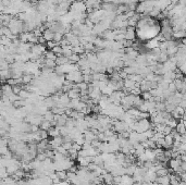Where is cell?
Masks as SVG:
<instances>
[{
	"mask_svg": "<svg viewBox=\"0 0 186 185\" xmlns=\"http://www.w3.org/2000/svg\"><path fill=\"white\" fill-rule=\"evenodd\" d=\"M50 143L54 146V148H57L59 146H62L64 143V139L62 136H57V137H52V139L50 141Z\"/></svg>",
	"mask_w": 186,
	"mask_h": 185,
	"instance_id": "1",
	"label": "cell"
},
{
	"mask_svg": "<svg viewBox=\"0 0 186 185\" xmlns=\"http://www.w3.org/2000/svg\"><path fill=\"white\" fill-rule=\"evenodd\" d=\"M175 131L177 132L179 134H181V135H184L186 133V127H185V124H184V122H183V119L177 123V125H176V127H175Z\"/></svg>",
	"mask_w": 186,
	"mask_h": 185,
	"instance_id": "2",
	"label": "cell"
},
{
	"mask_svg": "<svg viewBox=\"0 0 186 185\" xmlns=\"http://www.w3.org/2000/svg\"><path fill=\"white\" fill-rule=\"evenodd\" d=\"M156 182H158L161 185H170V175L166 176H158Z\"/></svg>",
	"mask_w": 186,
	"mask_h": 185,
	"instance_id": "3",
	"label": "cell"
},
{
	"mask_svg": "<svg viewBox=\"0 0 186 185\" xmlns=\"http://www.w3.org/2000/svg\"><path fill=\"white\" fill-rule=\"evenodd\" d=\"M103 176V181H105V183H107V184H113V179H114V175H113L111 172H107ZM114 185V184H113Z\"/></svg>",
	"mask_w": 186,
	"mask_h": 185,
	"instance_id": "4",
	"label": "cell"
},
{
	"mask_svg": "<svg viewBox=\"0 0 186 185\" xmlns=\"http://www.w3.org/2000/svg\"><path fill=\"white\" fill-rule=\"evenodd\" d=\"M56 174L61 181H65L68 180V172L65 170H60V171H56Z\"/></svg>",
	"mask_w": 186,
	"mask_h": 185,
	"instance_id": "5",
	"label": "cell"
},
{
	"mask_svg": "<svg viewBox=\"0 0 186 185\" xmlns=\"http://www.w3.org/2000/svg\"><path fill=\"white\" fill-rule=\"evenodd\" d=\"M177 123H179V122H177V119H175V118H173V117H172L171 119H169V120H168V121L166 122V125H169L170 127H172L173 130H174V129L176 127V125H177Z\"/></svg>",
	"mask_w": 186,
	"mask_h": 185,
	"instance_id": "6",
	"label": "cell"
},
{
	"mask_svg": "<svg viewBox=\"0 0 186 185\" xmlns=\"http://www.w3.org/2000/svg\"><path fill=\"white\" fill-rule=\"evenodd\" d=\"M45 58L46 59H50V60H57V58H58V56L54 54L52 50H49V51H46L45 52Z\"/></svg>",
	"mask_w": 186,
	"mask_h": 185,
	"instance_id": "7",
	"label": "cell"
},
{
	"mask_svg": "<svg viewBox=\"0 0 186 185\" xmlns=\"http://www.w3.org/2000/svg\"><path fill=\"white\" fill-rule=\"evenodd\" d=\"M44 119L46 120V121H49V122H51V121H54V113L51 110H48V111L46 112L44 114Z\"/></svg>",
	"mask_w": 186,
	"mask_h": 185,
	"instance_id": "8",
	"label": "cell"
},
{
	"mask_svg": "<svg viewBox=\"0 0 186 185\" xmlns=\"http://www.w3.org/2000/svg\"><path fill=\"white\" fill-rule=\"evenodd\" d=\"M51 127H52V125H51V122L46 121V120L40 124V129H41V130H45V131H49Z\"/></svg>",
	"mask_w": 186,
	"mask_h": 185,
	"instance_id": "9",
	"label": "cell"
},
{
	"mask_svg": "<svg viewBox=\"0 0 186 185\" xmlns=\"http://www.w3.org/2000/svg\"><path fill=\"white\" fill-rule=\"evenodd\" d=\"M157 175L158 176L169 175V169H166V168H161V169H159V170L157 171Z\"/></svg>",
	"mask_w": 186,
	"mask_h": 185,
	"instance_id": "10",
	"label": "cell"
},
{
	"mask_svg": "<svg viewBox=\"0 0 186 185\" xmlns=\"http://www.w3.org/2000/svg\"><path fill=\"white\" fill-rule=\"evenodd\" d=\"M168 90L171 92L172 95H174V94H175V92H177V88H176V85H175V83H174V81L169 84V87H168Z\"/></svg>",
	"mask_w": 186,
	"mask_h": 185,
	"instance_id": "11",
	"label": "cell"
},
{
	"mask_svg": "<svg viewBox=\"0 0 186 185\" xmlns=\"http://www.w3.org/2000/svg\"><path fill=\"white\" fill-rule=\"evenodd\" d=\"M19 96L21 97V99H27L31 96V92L29 90H26V89H22L21 92L19 94Z\"/></svg>",
	"mask_w": 186,
	"mask_h": 185,
	"instance_id": "12",
	"label": "cell"
},
{
	"mask_svg": "<svg viewBox=\"0 0 186 185\" xmlns=\"http://www.w3.org/2000/svg\"><path fill=\"white\" fill-rule=\"evenodd\" d=\"M10 174L8 170H7V168L5 167H1V172H0V176H1V179H5V178H8Z\"/></svg>",
	"mask_w": 186,
	"mask_h": 185,
	"instance_id": "13",
	"label": "cell"
},
{
	"mask_svg": "<svg viewBox=\"0 0 186 185\" xmlns=\"http://www.w3.org/2000/svg\"><path fill=\"white\" fill-rule=\"evenodd\" d=\"M142 98L144 100H150L152 98V95L150 92H142Z\"/></svg>",
	"mask_w": 186,
	"mask_h": 185,
	"instance_id": "14",
	"label": "cell"
},
{
	"mask_svg": "<svg viewBox=\"0 0 186 185\" xmlns=\"http://www.w3.org/2000/svg\"><path fill=\"white\" fill-rule=\"evenodd\" d=\"M72 145H73V143H71V141H64L62 146H63L67 150H70V149L72 148Z\"/></svg>",
	"mask_w": 186,
	"mask_h": 185,
	"instance_id": "15",
	"label": "cell"
},
{
	"mask_svg": "<svg viewBox=\"0 0 186 185\" xmlns=\"http://www.w3.org/2000/svg\"><path fill=\"white\" fill-rule=\"evenodd\" d=\"M68 171H70V172H73V173H76V172L78 171V169H77V167L74 166V165H73V166L71 167V168H70Z\"/></svg>",
	"mask_w": 186,
	"mask_h": 185,
	"instance_id": "16",
	"label": "cell"
},
{
	"mask_svg": "<svg viewBox=\"0 0 186 185\" xmlns=\"http://www.w3.org/2000/svg\"><path fill=\"white\" fill-rule=\"evenodd\" d=\"M54 185H71V183H69V181L65 180V181H61L60 183H58V184H54Z\"/></svg>",
	"mask_w": 186,
	"mask_h": 185,
	"instance_id": "17",
	"label": "cell"
},
{
	"mask_svg": "<svg viewBox=\"0 0 186 185\" xmlns=\"http://www.w3.org/2000/svg\"><path fill=\"white\" fill-rule=\"evenodd\" d=\"M182 161H183V162H186V154L182 155Z\"/></svg>",
	"mask_w": 186,
	"mask_h": 185,
	"instance_id": "18",
	"label": "cell"
},
{
	"mask_svg": "<svg viewBox=\"0 0 186 185\" xmlns=\"http://www.w3.org/2000/svg\"><path fill=\"white\" fill-rule=\"evenodd\" d=\"M184 121H186V110H185V112H184V114H183V118H182Z\"/></svg>",
	"mask_w": 186,
	"mask_h": 185,
	"instance_id": "19",
	"label": "cell"
},
{
	"mask_svg": "<svg viewBox=\"0 0 186 185\" xmlns=\"http://www.w3.org/2000/svg\"><path fill=\"white\" fill-rule=\"evenodd\" d=\"M103 185H113V184H107V183H105V184H103Z\"/></svg>",
	"mask_w": 186,
	"mask_h": 185,
	"instance_id": "20",
	"label": "cell"
}]
</instances>
